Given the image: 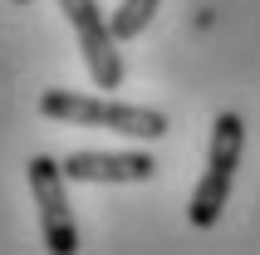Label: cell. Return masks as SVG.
<instances>
[{
  "mask_svg": "<svg viewBox=\"0 0 260 255\" xmlns=\"http://www.w3.org/2000/svg\"><path fill=\"white\" fill-rule=\"evenodd\" d=\"M40 113L54 118V123L108 128V133L147 138V142L167 138V128H172L167 113H157V108H138V103H118V99H88V93H74V88H44L40 93Z\"/></svg>",
  "mask_w": 260,
  "mask_h": 255,
  "instance_id": "1",
  "label": "cell"
},
{
  "mask_svg": "<svg viewBox=\"0 0 260 255\" xmlns=\"http://www.w3.org/2000/svg\"><path fill=\"white\" fill-rule=\"evenodd\" d=\"M241 147H246V118L241 113H216L211 123V147H206V172L202 182L191 186V201H187V221L197 231H211L231 201V182H236V167H241Z\"/></svg>",
  "mask_w": 260,
  "mask_h": 255,
  "instance_id": "2",
  "label": "cell"
},
{
  "mask_svg": "<svg viewBox=\"0 0 260 255\" xmlns=\"http://www.w3.org/2000/svg\"><path fill=\"white\" fill-rule=\"evenodd\" d=\"M29 172V192H35V206H40V231H44V250L49 255H74L79 250V221H74L69 192H64V162L35 152L25 162Z\"/></svg>",
  "mask_w": 260,
  "mask_h": 255,
  "instance_id": "3",
  "label": "cell"
},
{
  "mask_svg": "<svg viewBox=\"0 0 260 255\" xmlns=\"http://www.w3.org/2000/svg\"><path fill=\"white\" fill-rule=\"evenodd\" d=\"M59 10H64V20L79 35L88 79L99 88H118L123 84V54H118V40H113V29H108V20H103L99 0H59Z\"/></svg>",
  "mask_w": 260,
  "mask_h": 255,
  "instance_id": "4",
  "label": "cell"
},
{
  "mask_svg": "<svg viewBox=\"0 0 260 255\" xmlns=\"http://www.w3.org/2000/svg\"><path fill=\"white\" fill-rule=\"evenodd\" d=\"M152 152H69L64 177L69 182H152Z\"/></svg>",
  "mask_w": 260,
  "mask_h": 255,
  "instance_id": "5",
  "label": "cell"
},
{
  "mask_svg": "<svg viewBox=\"0 0 260 255\" xmlns=\"http://www.w3.org/2000/svg\"><path fill=\"white\" fill-rule=\"evenodd\" d=\"M162 0H118L113 20H108V29H113V40H138L147 25H152V15H157Z\"/></svg>",
  "mask_w": 260,
  "mask_h": 255,
  "instance_id": "6",
  "label": "cell"
},
{
  "mask_svg": "<svg viewBox=\"0 0 260 255\" xmlns=\"http://www.w3.org/2000/svg\"><path fill=\"white\" fill-rule=\"evenodd\" d=\"M10 5H29V0H10Z\"/></svg>",
  "mask_w": 260,
  "mask_h": 255,
  "instance_id": "7",
  "label": "cell"
}]
</instances>
